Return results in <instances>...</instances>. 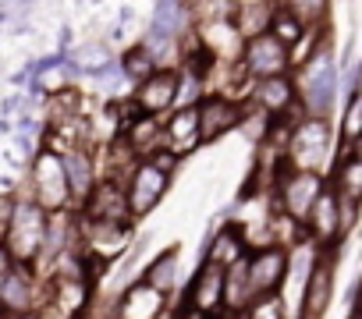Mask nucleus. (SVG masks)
I'll list each match as a JSON object with an SVG mask.
<instances>
[{
  "label": "nucleus",
  "mask_w": 362,
  "mask_h": 319,
  "mask_svg": "<svg viewBox=\"0 0 362 319\" xmlns=\"http://www.w3.org/2000/svg\"><path fill=\"white\" fill-rule=\"evenodd\" d=\"M270 32H274L277 40H284V43L295 50V47L309 36V25H305L302 18H295L291 11H284V8H281V11H277V22H274V29H270Z\"/></svg>",
  "instance_id": "c756f323"
},
{
  "label": "nucleus",
  "mask_w": 362,
  "mask_h": 319,
  "mask_svg": "<svg viewBox=\"0 0 362 319\" xmlns=\"http://www.w3.org/2000/svg\"><path fill=\"white\" fill-rule=\"evenodd\" d=\"M177 245H170V248H163L160 255H153V263L142 270V280L146 284H153L156 291H163V294H170L174 287H177Z\"/></svg>",
  "instance_id": "a878e982"
},
{
  "label": "nucleus",
  "mask_w": 362,
  "mask_h": 319,
  "mask_svg": "<svg viewBox=\"0 0 362 319\" xmlns=\"http://www.w3.org/2000/svg\"><path fill=\"white\" fill-rule=\"evenodd\" d=\"M82 217L89 220H107V224H132L135 213H132V203H128V188L114 178L100 181L96 192L89 195V203L78 210Z\"/></svg>",
  "instance_id": "2eb2a0df"
},
{
  "label": "nucleus",
  "mask_w": 362,
  "mask_h": 319,
  "mask_svg": "<svg viewBox=\"0 0 362 319\" xmlns=\"http://www.w3.org/2000/svg\"><path fill=\"white\" fill-rule=\"evenodd\" d=\"M121 68H124V78H128L132 85H142L149 75H156V71H160L156 57H153L142 43H135V47H128V50L121 54Z\"/></svg>",
  "instance_id": "bb28decb"
},
{
  "label": "nucleus",
  "mask_w": 362,
  "mask_h": 319,
  "mask_svg": "<svg viewBox=\"0 0 362 319\" xmlns=\"http://www.w3.org/2000/svg\"><path fill=\"white\" fill-rule=\"evenodd\" d=\"M4 319H36V315H4Z\"/></svg>",
  "instance_id": "72a5a7b5"
},
{
  "label": "nucleus",
  "mask_w": 362,
  "mask_h": 319,
  "mask_svg": "<svg viewBox=\"0 0 362 319\" xmlns=\"http://www.w3.org/2000/svg\"><path fill=\"white\" fill-rule=\"evenodd\" d=\"M330 185L341 192V195H351V199H362V160L355 156H344L337 174L330 178Z\"/></svg>",
  "instance_id": "c85d7f7f"
},
{
  "label": "nucleus",
  "mask_w": 362,
  "mask_h": 319,
  "mask_svg": "<svg viewBox=\"0 0 362 319\" xmlns=\"http://www.w3.org/2000/svg\"><path fill=\"white\" fill-rule=\"evenodd\" d=\"M252 255V248H249V241H245V227H238V224H228V227H221V231H214V238H210V245H206V255L203 259H210V263H221V266H235V263H242V259H249Z\"/></svg>",
  "instance_id": "5701e85b"
},
{
  "label": "nucleus",
  "mask_w": 362,
  "mask_h": 319,
  "mask_svg": "<svg viewBox=\"0 0 362 319\" xmlns=\"http://www.w3.org/2000/svg\"><path fill=\"white\" fill-rule=\"evenodd\" d=\"M170 319H181V315H170Z\"/></svg>",
  "instance_id": "4c0bfd02"
},
{
  "label": "nucleus",
  "mask_w": 362,
  "mask_h": 319,
  "mask_svg": "<svg viewBox=\"0 0 362 319\" xmlns=\"http://www.w3.org/2000/svg\"><path fill=\"white\" fill-rule=\"evenodd\" d=\"M124 188H128L132 213H135V220H139V217L153 213V210L160 206V199L167 195V188H170V171H163L153 156H142L139 164H135V171H132V178H128Z\"/></svg>",
  "instance_id": "1a4fd4ad"
},
{
  "label": "nucleus",
  "mask_w": 362,
  "mask_h": 319,
  "mask_svg": "<svg viewBox=\"0 0 362 319\" xmlns=\"http://www.w3.org/2000/svg\"><path fill=\"white\" fill-rule=\"evenodd\" d=\"M298 96L313 117H330L337 103V61L330 54V43L323 40L313 61H305V71L298 78Z\"/></svg>",
  "instance_id": "20e7f679"
},
{
  "label": "nucleus",
  "mask_w": 362,
  "mask_h": 319,
  "mask_svg": "<svg viewBox=\"0 0 362 319\" xmlns=\"http://www.w3.org/2000/svg\"><path fill=\"white\" fill-rule=\"evenodd\" d=\"M288 273H291V248L288 245L256 248L249 255V284H252L256 301L259 298H270V294H281Z\"/></svg>",
  "instance_id": "9d476101"
},
{
  "label": "nucleus",
  "mask_w": 362,
  "mask_h": 319,
  "mask_svg": "<svg viewBox=\"0 0 362 319\" xmlns=\"http://www.w3.org/2000/svg\"><path fill=\"white\" fill-rule=\"evenodd\" d=\"M245 319H284V301L281 294H270V298H259L245 308Z\"/></svg>",
  "instance_id": "2f4dec72"
},
{
  "label": "nucleus",
  "mask_w": 362,
  "mask_h": 319,
  "mask_svg": "<svg viewBox=\"0 0 362 319\" xmlns=\"http://www.w3.org/2000/svg\"><path fill=\"white\" fill-rule=\"evenodd\" d=\"M334 298V259L323 252L302 284V319H323Z\"/></svg>",
  "instance_id": "6ab92c4d"
},
{
  "label": "nucleus",
  "mask_w": 362,
  "mask_h": 319,
  "mask_svg": "<svg viewBox=\"0 0 362 319\" xmlns=\"http://www.w3.org/2000/svg\"><path fill=\"white\" fill-rule=\"evenodd\" d=\"M355 312H358V315H362V298H358V305H355Z\"/></svg>",
  "instance_id": "f704fd0d"
},
{
  "label": "nucleus",
  "mask_w": 362,
  "mask_h": 319,
  "mask_svg": "<svg viewBox=\"0 0 362 319\" xmlns=\"http://www.w3.org/2000/svg\"><path fill=\"white\" fill-rule=\"evenodd\" d=\"M82 245H86V252L114 263L132 245V224H107V220L82 217Z\"/></svg>",
  "instance_id": "a211bd4d"
},
{
  "label": "nucleus",
  "mask_w": 362,
  "mask_h": 319,
  "mask_svg": "<svg viewBox=\"0 0 362 319\" xmlns=\"http://www.w3.org/2000/svg\"><path fill=\"white\" fill-rule=\"evenodd\" d=\"M274 185H277V192H274V206L281 210V213H288V217H295L298 224H305L309 220V213H313V206H316V199L327 192V178H323V171H298V167H288L284 164V171L274 178Z\"/></svg>",
  "instance_id": "423d86ee"
},
{
  "label": "nucleus",
  "mask_w": 362,
  "mask_h": 319,
  "mask_svg": "<svg viewBox=\"0 0 362 319\" xmlns=\"http://www.w3.org/2000/svg\"><path fill=\"white\" fill-rule=\"evenodd\" d=\"M47 227H50V210H43L29 192L18 195V206L4 227V259L36 266L47 245Z\"/></svg>",
  "instance_id": "f257e3e1"
},
{
  "label": "nucleus",
  "mask_w": 362,
  "mask_h": 319,
  "mask_svg": "<svg viewBox=\"0 0 362 319\" xmlns=\"http://www.w3.org/2000/svg\"><path fill=\"white\" fill-rule=\"evenodd\" d=\"M348 319H362V315H358V312H351V315H348Z\"/></svg>",
  "instance_id": "c9c22d12"
},
{
  "label": "nucleus",
  "mask_w": 362,
  "mask_h": 319,
  "mask_svg": "<svg viewBox=\"0 0 362 319\" xmlns=\"http://www.w3.org/2000/svg\"><path fill=\"white\" fill-rule=\"evenodd\" d=\"M224 294H228V266L203 259V266L196 270V277L189 284V294H185V301H181V308H189L196 315H206V319H217L224 312Z\"/></svg>",
  "instance_id": "0eeeda50"
},
{
  "label": "nucleus",
  "mask_w": 362,
  "mask_h": 319,
  "mask_svg": "<svg viewBox=\"0 0 362 319\" xmlns=\"http://www.w3.org/2000/svg\"><path fill=\"white\" fill-rule=\"evenodd\" d=\"M341 138L344 142L362 138V92H348V103L341 114Z\"/></svg>",
  "instance_id": "7c9ffc66"
},
{
  "label": "nucleus",
  "mask_w": 362,
  "mask_h": 319,
  "mask_svg": "<svg viewBox=\"0 0 362 319\" xmlns=\"http://www.w3.org/2000/svg\"><path fill=\"white\" fill-rule=\"evenodd\" d=\"M305 231H309L313 245H320V248H330L344 238V231H341V195H337L334 185H327V192L316 199V206L305 220Z\"/></svg>",
  "instance_id": "dca6fc26"
},
{
  "label": "nucleus",
  "mask_w": 362,
  "mask_h": 319,
  "mask_svg": "<svg viewBox=\"0 0 362 319\" xmlns=\"http://www.w3.org/2000/svg\"><path fill=\"white\" fill-rule=\"evenodd\" d=\"M277 11H281V0H242L235 22L245 32V40H252V36H263L274 29Z\"/></svg>",
  "instance_id": "b1692460"
},
{
  "label": "nucleus",
  "mask_w": 362,
  "mask_h": 319,
  "mask_svg": "<svg viewBox=\"0 0 362 319\" xmlns=\"http://www.w3.org/2000/svg\"><path fill=\"white\" fill-rule=\"evenodd\" d=\"M358 298H362V280H358Z\"/></svg>",
  "instance_id": "e433bc0d"
},
{
  "label": "nucleus",
  "mask_w": 362,
  "mask_h": 319,
  "mask_svg": "<svg viewBox=\"0 0 362 319\" xmlns=\"http://www.w3.org/2000/svg\"><path fill=\"white\" fill-rule=\"evenodd\" d=\"M61 156H64V171H68V185H71V203H75V210H82L89 203V195L96 192V185H100L96 160L86 145H71Z\"/></svg>",
  "instance_id": "aec40b11"
},
{
  "label": "nucleus",
  "mask_w": 362,
  "mask_h": 319,
  "mask_svg": "<svg viewBox=\"0 0 362 319\" xmlns=\"http://www.w3.org/2000/svg\"><path fill=\"white\" fill-rule=\"evenodd\" d=\"M163 145L181 160L203 145V121H199V103L174 107L163 117Z\"/></svg>",
  "instance_id": "ddd939ff"
},
{
  "label": "nucleus",
  "mask_w": 362,
  "mask_h": 319,
  "mask_svg": "<svg viewBox=\"0 0 362 319\" xmlns=\"http://www.w3.org/2000/svg\"><path fill=\"white\" fill-rule=\"evenodd\" d=\"M199 121H203V142H217L228 131H238L245 121V100H235L228 92H206L199 100Z\"/></svg>",
  "instance_id": "9b49d317"
},
{
  "label": "nucleus",
  "mask_w": 362,
  "mask_h": 319,
  "mask_svg": "<svg viewBox=\"0 0 362 319\" xmlns=\"http://www.w3.org/2000/svg\"><path fill=\"white\" fill-rule=\"evenodd\" d=\"M330 149H334V128H330V117H302L288 138V167H298V171H323L327 160H330Z\"/></svg>",
  "instance_id": "39448f33"
},
{
  "label": "nucleus",
  "mask_w": 362,
  "mask_h": 319,
  "mask_svg": "<svg viewBox=\"0 0 362 319\" xmlns=\"http://www.w3.org/2000/svg\"><path fill=\"white\" fill-rule=\"evenodd\" d=\"M36 319H68V315H61V312H57L54 305H43V308L36 312Z\"/></svg>",
  "instance_id": "473e14b6"
},
{
  "label": "nucleus",
  "mask_w": 362,
  "mask_h": 319,
  "mask_svg": "<svg viewBox=\"0 0 362 319\" xmlns=\"http://www.w3.org/2000/svg\"><path fill=\"white\" fill-rule=\"evenodd\" d=\"M249 78H277V75H295V50L277 40L274 32H263V36H252L249 47H245V57H242Z\"/></svg>",
  "instance_id": "6e6552de"
},
{
  "label": "nucleus",
  "mask_w": 362,
  "mask_h": 319,
  "mask_svg": "<svg viewBox=\"0 0 362 319\" xmlns=\"http://www.w3.org/2000/svg\"><path fill=\"white\" fill-rule=\"evenodd\" d=\"M149 29L160 32V36H170V40H185V36L196 29L192 0H156V4H153V18H149Z\"/></svg>",
  "instance_id": "4be33fe9"
},
{
  "label": "nucleus",
  "mask_w": 362,
  "mask_h": 319,
  "mask_svg": "<svg viewBox=\"0 0 362 319\" xmlns=\"http://www.w3.org/2000/svg\"><path fill=\"white\" fill-rule=\"evenodd\" d=\"M163 308H167V294L156 291L153 284H146L142 277L132 287H124L121 298H117V315L121 319H160Z\"/></svg>",
  "instance_id": "412c9836"
},
{
  "label": "nucleus",
  "mask_w": 362,
  "mask_h": 319,
  "mask_svg": "<svg viewBox=\"0 0 362 319\" xmlns=\"http://www.w3.org/2000/svg\"><path fill=\"white\" fill-rule=\"evenodd\" d=\"M281 8L302 18L309 29H323L330 18V0H281Z\"/></svg>",
  "instance_id": "cd10ccee"
},
{
  "label": "nucleus",
  "mask_w": 362,
  "mask_h": 319,
  "mask_svg": "<svg viewBox=\"0 0 362 319\" xmlns=\"http://www.w3.org/2000/svg\"><path fill=\"white\" fill-rule=\"evenodd\" d=\"M245 100H252L259 110H267L270 117H281V114H288L302 96H298V78L295 75H277V78H256L252 85H249V96Z\"/></svg>",
  "instance_id": "f3484780"
},
{
  "label": "nucleus",
  "mask_w": 362,
  "mask_h": 319,
  "mask_svg": "<svg viewBox=\"0 0 362 319\" xmlns=\"http://www.w3.org/2000/svg\"><path fill=\"white\" fill-rule=\"evenodd\" d=\"M132 96L139 100V107L146 114L167 117L174 107H181V68H160L142 85H135Z\"/></svg>",
  "instance_id": "f8f14e48"
},
{
  "label": "nucleus",
  "mask_w": 362,
  "mask_h": 319,
  "mask_svg": "<svg viewBox=\"0 0 362 319\" xmlns=\"http://www.w3.org/2000/svg\"><path fill=\"white\" fill-rule=\"evenodd\" d=\"M124 138L132 142V149L139 156H153L156 149H163V117L156 114H142L139 121H132L124 128Z\"/></svg>",
  "instance_id": "393cba45"
},
{
  "label": "nucleus",
  "mask_w": 362,
  "mask_h": 319,
  "mask_svg": "<svg viewBox=\"0 0 362 319\" xmlns=\"http://www.w3.org/2000/svg\"><path fill=\"white\" fill-rule=\"evenodd\" d=\"M196 40L221 61V64H238L245 57V32L238 29L235 18H221V22H199L196 25Z\"/></svg>",
  "instance_id": "4468645a"
},
{
  "label": "nucleus",
  "mask_w": 362,
  "mask_h": 319,
  "mask_svg": "<svg viewBox=\"0 0 362 319\" xmlns=\"http://www.w3.org/2000/svg\"><path fill=\"white\" fill-rule=\"evenodd\" d=\"M0 305H4V315H36L43 305H50V287H43V280L36 277V270L29 263L4 259Z\"/></svg>",
  "instance_id": "7ed1b4c3"
},
{
  "label": "nucleus",
  "mask_w": 362,
  "mask_h": 319,
  "mask_svg": "<svg viewBox=\"0 0 362 319\" xmlns=\"http://www.w3.org/2000/svg\"><path fill=\"white\" fill-rule=\"evenodd\" d=\"M29 195H33L43 210H50V213L75 210L61 149H54V145H40V152L29 160Z\"/></svg>",
  "instance_id": "f03ea898"
}]
</instances>
